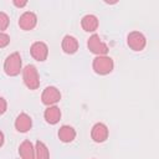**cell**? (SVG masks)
<instances>
[{"label": "cell", "mask_w": 159, "mask_h": 159, "mask_svg": "<svg viewBox=\"0 0 159 159\" xmlns=\"http://www.w3.org/2000/svg\"><path fill=\"white\" fill-rule=\"evenodd\" d=\"M91 137L96 143H103L108 138V128L103 123H96L92 127Z\"/></svg>", "instance_id": "obj_9"}, {"label": "cell", "mask_w": 159, "mask_h": 159, "mask_svg": "<svg viewBox=\"0 0 159 159\" xmlns=\"http://www.w3.org/2000/svg\"><path fill=\"white\" fill-rule=\"evenodd\" d=\"M26 4H27V1H17V0H14V5L17 6V7H24Z\"/></svg>", "instance_id": "obj_20"}, {"label": "cell", "mask_w": 159, "mask_h": 159, "mask_svg": "<svg viewBox=\"0 0 159 159\" xmlns=\"http://www.w3.org/2000/svg\"><path fill=\"white\" fill-rule=\"evenodd\" d=\"M9 22H10L9 16H7L5 12L0 11V32H2V30H6V29H7Z\"/></svg>", "instance_id": "obj_17"}, {"label": "cell", "mask_w": 159, "mask_h": 159, "mask_svg": "<svg viewBox=\"0 0 159 159\" xmlns=\"http://www.w3.org/2000/svg\"><path fill=\"white\" fill-rule=\"evenodd\" d=\"M35 150H36V159H48L50 158V153H48V149L45 145V143L37 140Z\"/></svg>", "instance_id": "obj_16"}, {"label": "cell", "mask_w": 159, "mask_h": 159, "mask_svg": "<svg viewBox=\"0 0 159 159\" xmlns=\"http://www.w3.org/2000/svg\"><path fill=\"white\" fill-rule=\"evenodd\" d=\"M92 67H93V71L98 75H108L113 71L114 63H113V60L108 56H97L93 60Z\"/></svg>", "instance_id": "obj_3"}, {"label": "cell", "mask_w": 159, "mask_h": 159, "mask_svg": "<svg viewBox=\"0 0 159 159\" xmlns=\"http://www.w3.org/2000/svg\"><path fill=\"white\" fill-rule=\"evenodd\" d=\"M31 127H32L31 117L27 116L26 113H20L15 119V128L20 133H26L27 130L31 129Z\"/></svg>", "instance_id": "obj_10"}, {"label": "cell", "mask_w": 159, "mask_h": 159, "mask_svg": "<svg viewBox=\"0 0 159 159\" xmlns=\"http://www.w3.org/2000/svg\"><path fill=\"white\" fill-rule=\"evenodd\" d=\"M62 50L65 53L72 55L78 50V41L76 40V37L71 36V35H66L62 40Z\"/></svg>", "instance_id": "obj_12"}, {"label": "cell", "mask_w": 159, "mask_h": 159, "mask_svg": "<svg viewBox=\"0 0 159 159\" xmlns=\"http://www.w3.org/2000/svg\"><path fill=\"white\" fill-rule=\"evenodd\" d=\"M37 24V16L32 12V11H26L24 12L20 19H19V26L25 30V31H29V30H32Z\"/></svg>", "instance_id": "obj_8"}, {"label": "cell", "mask_w": 159, "mask_h": 159, "mask_svg": "<svg viewBox=\"0 0 159 159\" xmlns=\"http://www.w3.org/2000/svg\"><path fill=\"white\" fill-rule=\"evenodd\" d=\"M6 108H7V103H6L5 98L0 96V116L6 112Z\"/></svg>", "instance_id": "obj_19"}, {"label": "cell", "mask_w": 159, "mask_h": 159, "mask_svg": "<svg viewBox=\"0 0 159 159\" xmlns=\"http://www.w3.org/2000/svg\"><path fill=\"white\" fill-rule=\"evenodd\" d=\"M61 99V93L60 91L53 87V86H48L43 89L42 94H41V101L43 104L46 106H52L55 103H57Z\"/></svg>", "instance_id": "obj_6"}, {"label": "cell", "mask_w": 159, "mask_h": 159, "mask_svg": "<svg viewBox=\"0 0 159 159\" xmlns=\"http://www.w3.org/2000/svg\"><path fill=\"white\" fill-rule=\"evenodd\" d=\"M127 43L133 51H142L147 45V40H145V37L142 32L132 31V32L128 34Z\"/></svg>", "instance_id": "obj_5"}, {"label": "cell", "mask_w": 159, "mask_h": 159, "mask_svg": "<svg viewBox=\"0 0 159 159\" xmlns=\"http://www.w3.org/2000/svg\"><path fill=\"white\" fill-rule=\"evenodd\" d=\"M30 52H31V56L39 61V62H42L47 58V55H48V47L45 42L42 41H36L31 45V48H30Z\"/></svg>", "instance_id": "obj_7"}, {"label": "cell", "mask_w": 159, "mask_h": 159, "mask_svg": "<svg viewBox=\"0 0 159 159\" xmlns=\"http://www.w3.org/2000/svg\"><path fill=\"white\" fill-rule=\"evenodd\" d=\"M22 78L24 83L30 89H37L40 87V77L37 73V70L34 65H27L22 70Z\"/></svg>", "instance_id": "obj_2"}, {"label": "cell", "mask_w": 159, "mask_h": 159, "mask_svg": "<svg viewBox=\"0 0 159 159\" xmlns=\"http://www.w3.org/2000/svg\"><path fill=\"white\" fill-rule=\"evenodd\" d=\"M43 117H45V119H46L47 123L56 124L61 119V111L56 106H50L48 108H46V111L43 113Z\"/></svg>", "instance_id": "obj_13"}, {"label": "cell", "mask_w": 159, "mask_h": 159, "mask_svg": "<svg viewBox=\"0 0 159 159\" xmlns=\"http://www.w3.org/2000/svg\"><path fill=\"white\" fill-rule=\"evenodd\" d=\"M4 140H5V138H4V133L0 130V148H1L2 144H4Z\"/></svg>", "instance_id": "obj_21"}, {"label": "cell", "mask_w": 159, "mask_h": 159, "mask_svg": "<svg viewBox=\"0 0 159 159\" xmlns=\"http://www.w3.org/2000/svg\"><path fill=\"white\" fill-rule=\"evenodd\" d=\"M19 154L22 159H34L35 158V148L30 140H24L19 147Z\"/></svg>", "instance_id": "obj_14"}, {"label": "cell", "mask_w": 159, "mask_h": 159, "mask_svg": "<svg viewBox=\"0 0 159 159\" xmlns=\"http://www.w3.org/2000/svg\"><path fill=\"white\" fill-rule=\"evenodd\" d=\"M87 46H88L91 52H93V53H96L98 56H106V53L108 52V46L101 40V37L97 34L92 35L88 39Z\"/></svg>", "instance_id": "obj_4"}, {"label": "cell", "mask_w": 159, "mask_h": 159, "mask_svg": "<svg viewBox=\"0 0 159 159\" xmlns=\"http://www.w3.org/2000/svg\"><path fill=\"white\" fill-rule=\"evenodd\" d=\"M10 43V36L5 32H0V48L6 47Z\"/></svg>", "instance_id": "obj_18"}, {"label": "cell", "mask_w": 159, "mask_h": 159, "mask_svg": "<svg viewBox=\"0 0 159 159\" xmlns=\"http://www.w3.org/2000/svg\"><path fill=\"white\" fill-rule=\"evenodd\" d=\"M58 138L63 143H70L76 138V130L70 125H62L58 130Z\"/></svg>", "instance_id": "obj_15"}, {"label": "cell", "mask_w": 159, "mask_h": 159, "mask_svg": "<svg viewBox=\"0 0 159 159\" xmlns=\"http://www.w3.org/2000/svg\"><path fill=\"white\" fill-rule=\"evenodd\" d=\"M81 26L84 31L87 32H93L97 30L98 27V19L97 16L92 15V14H88V15H84L81 20Z\"/></svg>", "instance_id": "obj_11"}, {"label": "cell", "mask_w": 159, "mask_h": 159, "mask_svg": "<svg viewBox=\"0 0 159 159\" xmlns=\"http://www.w3.org/2000/svg\"><path fill=\"white\" fill-rule=\"evenodd\" d=\"M22 67V61H21V56L19 52H14L11 55H9L4 62V71L7 76H17L21 71Z\"/></svg>", "instance_id": "obj_1"}]
</instances>
